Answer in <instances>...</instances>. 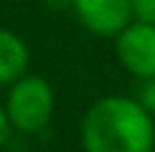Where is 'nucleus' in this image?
I'll return each instance as SVG.
<instances>
[{"label": "nucleus", "instance_id": "nucleus-1", "mask_svg": "<svg viewBox=\"0 0 155 152\" xmlns=\"http://www.w3.org/2000/svg\"><path fill=\"white\" fill-rule=\"evenodd\" d=\"M79 137L84 152H153L155 117L137 99L109 94L84 112Z\"/></svg>", "mask_w": 155, "mask_h": 152}, {"label": "nucleus", "instance_id": "nucleus-2", "mask_svg": "<svg viewBox=\"0 0 155 152\" xmlns=\"http://www.w3.org/2000/svg\"><path fill=\"white\" fill-rule=\"evenodd\" d=\"M5 117L10 127L18 135H41L51 124L56 109V94L54 86L48 84L43 76L36 74H23L8 86V97H5Z\"/></svg>", "mask_w": 155, "mask_h": 152}, {"label": "nucleus", "instance_id": "nucleus-3", "mask_svg": "<svg viewBox=\"0 0 155 152\" xmlns=\"http://www.w3.org/2000/svg\"><path fill=\"white\" fill-rule=\"evenodd\" d=\"M114 53L120 66L135 79L155 76V23L130 21L114 36Z\"/></svg>", "mask_w": 155, "mask_h": 152}, {"label": "nucleus", "instance_id": "nucleus-4", "mask_svg": "<svg viewBox=\"0 0 155 152\" xmlns=\"http://www.w3.org/2000/svg\"><path fill=\"white\" fill-rule=\"evenodd\" d=\"M79 23L99 38H114L132 21L130 0H71Z\"/></svg>", "mask_w": 155, "mask_h": 152}, {"label": "nucleus", "instance_id": "nucleus-5", "mask_svg": "<svg viewBox=\"0 0 155 152\" xmlns=\"http://www.w3.org/2000/svg\"><path fill=\"white\" fill-rule=\"evenodd\" d=\"M31 51L18 33L0 28V86H10L15 79L28 74Z\"/></svg>", "mask_w": 155, "mask_h": 152}, {"label": "nucleus", "instance_id": "nucleus-6", "mask_svg": "<svg viewBox=\"0 0 155 152\" xmlns=\"http://www.w3.org/2000/svg\"><path fill=\"white\" fill-rule=\"evenodd\" d=\"M135 99H137L140 104H143L145 109L155 117V76H150V79H143V84H140L137 97H135Z\"/></svg>", "mask_w": 155, "mask_h": 152}, {"label": "nucleus", "instance_id": "nucleus-7", "mask_svg": "<svg viewBox=\"0 0 155 152\" xmlns=\"http://www.w3.org/2000/svg\"><path fill=\"white\" fill-rule=\"evenodd\" d=\"M132 18L143 23H155V0H130Z\"/></svg>", "mask_w": 155, "mask_h": 152}, {"label": "nucleus", "instance_id": "nucleus-8", "mask_svg": "<svg viewBox=\"0 0 155 152\" xmlns=\"http://www.w3.org/2000/svg\"><path fill=\"white\" fill-rule=\"evenodd\" d=\"M10 132H13V127H10V122H8V117H5L3 104H0V147L10 139Z\"/></svg>", "mask_w": 155, "mask_h": 152}]
</instances>
